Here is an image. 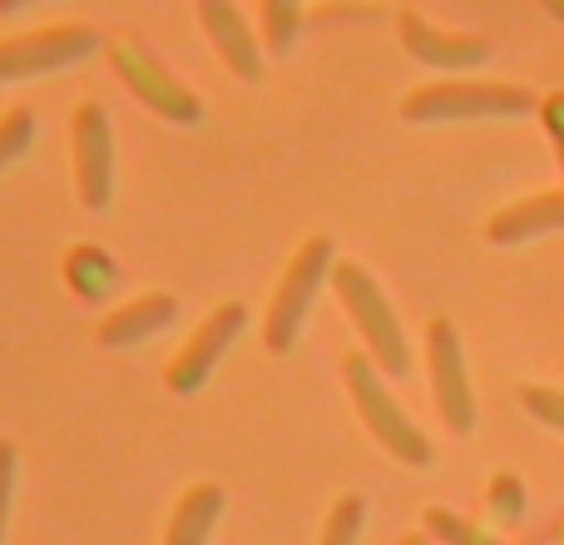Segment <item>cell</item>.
<instances>
[{"instance_id":"obj_24","label":"cell","mask_w":564,"mask_h":545,"mask_svg":"<svg viewBox=\"0 0 564 545\" xmlns=\"http://www.w3.org/2000/svg\"><path fill=\"white\" fill-rule=\"evenodd\" d=\"M401 545H436V541H431L426 531H411V536H401Z\"/></svg>"},{"instance_id":"obj_1","label":"cell","mask_w":564,"mask_h":545,"mask_svg":"<svg viewBox=\"0 0 564 545\" xmlns=\"http://www.w3.org/2000/svg\"><path fill=\"white\" fill-rule=\"evenodd\" d=\"M341 382H347V397H351V407H357L361 427L371 431V441H377L391 461L416 467V471L436 467V447H431V437L406 417V407H401L387 387V372H381L361 348L341 357Z\"/></svg>"},{"instance_id":"obj_4","label":"cell","mask_w":564,"mask_h":545,"mask_svg":"<svg viewBox=\"0 0 564 545\" xmlns=\"http://www.w3.org/2000/svg\"><path fill=\"white\" fill-rule=\"evenodd\" d=\"M332 264H337V248H332L327 234H312L292 248L288 268H282L273 298H268V312H263V348L273 352V357H288L302 342L312 302H317V292L332 282Z\"/></svg>"},{"instance_id":"obj_12","label":"cell","mask_w":564,"mask_h":545,"mask_svg":"<svg viewBox=\"0 0 564 545\" xmlns=\"http://www.w3.org/2000/svg\"><path fill=\"white\" fill-rule=\"evenodd\" d=\"M178 322V298L164 288H149V292H134V298H124L119 308H109L105 318L95 322V342L99 348H139V342L159 338V332H169Z\"/></svg>"},{"instance_id":"obj_15","label":"cell","mask_w":564,"mask_h":545,"mask_svg":"<svg viewBox=\"0 0 564 545\" xmlns=\"http://www.w3.org/2000/svg\"><path fill=\"white\" fill-rule=\"evenodd\" d=\"M59 272H65V288L75 292L79 302H105L119 282V264L99 244H75L65 254V268Z\"/></svg>"},{"instance_id":"obj_6","label":"cell","mask_w":564,"mask_h":545,"mask_svg":"<svg viewBox=\"0 0 564 545\" xmlns=\"http://www.w3.org/2000/svg\"><path fill=\"white\" fill-rule=\"evenodd\" d=\"M105 45L109 40L99 35L95 25H85V20H59V25H45V30L6 35L0 40V85L75 70V65H85L89 55H99Z\"/></svg>"},{"instance_id":"obj_3","label":"cell","mask_w":564,"mask_h":545,"mask_svg":"<svg viewBox=\"0 0 564 545\" xmlns=\"http://www.w3.org/2000/svg\"><path fill=\"white\" fill-rule=\"evenodd\" d=\"M540 99L525 85L506 79H436L416 85L401 99L406 125H470V119H525L535 115Z\"/></svg>"},{"instance_id":"obj_18","label":"cell","mask_w":564,"mask_h":545,"mask_svg":"<svg viewBox=\"0 0 564 545\" xmlns=\"http://www.w3.org/2000/svg\"><path fill=\"white\" fill-rule=\"evenodd\" d=\"M361 526H367V501L347 491L332 501L327 521H322V545H361Z\"/></svg>"},{"instance_id":"obj_17","label":"cell","mask_w":564,"mask_h":545,"mask_svg":"<svg viewBox=\"0 0 564 545\" xmlns=\"http://www.w3.org/2000/svg\"><path fill=\"white\" fill-rule=\"evenodd\" d=\"M302 10L307 0H263V45L273 55H288L302 35Z\"/></svg>"},{"instance_id":"obj_11","label":"cell","mask_w":564,"mask_h":545,"mask_svg":"<svg viewBox=\"0 0 564 545\" xmlns=\"http://www.w3.org/2000/svg\"><path fill=\"white\" fill-rule=\"evenodd\" d=\"M397 40L416 65L426 70H446V75H470L490 60V40L486 35H460V30H441L431 25L416 10H401L397 15Z\"/></svg>"},{"instance_id":"obj_20","label":"cell","mask_w":564,"mask_h":545,"mask_svg":"<svg viewBox=\"0 0 564 545\" xmlns=\"http://www.w3.org/2000/svg\"><path fill=\"white\" fill-rule=\"evenodd\" d=\"M520 407L550 431H564V392L560 387H545V382H525L520 387Z\"/></svg>"},{"instance_id":"obj_22","label":"cell","mask_w":564,"mask_h":545,"mask_svg":"<svg viewBox=\"0 0 564 545\" xmlns=\"http://www.w3.org/2000/svg\"><path fill=\"white\" fill-rule=\"evenodd\" d=\"M15 481H20V451H15V441L0 437V545H6L10 501H15Z\"/></svg>"},{"instance_id":"obj_21","label":"cell","mask_w":564,"mask_h":545,"mask_svg":"<svg viewBox=\"0 0 564 545\" xmlns=\"http://www.w3.org/2000/svg\"><path fill=\"white\" fill-rule=\"evenodd\" d=\"M486 496H490V511H496L506 526H516V521L525 516V487H520L510 471H506V477H490V491H486Z\"/></svg>"},{"instance_id":"obj_23","label":"cell","mask_w":564,"mask_h":545,"mask_svg":"<svg viewBox=\"0 0 564 545\" xmlns=\"http://www.w3.org/2000/svg\"><path fill=\"white\" fill-rule=\"evenodd\" d=\"M40 6V0H0V15H15V10H30Z\"/></svg>"},{"instance_id":"obj_9","label":"cell","mask_w":564,"mask_h":545,"mask_svg":"<svg viewBox=\"0 0 564 545\" xmlns=\"http://www.w3.org/2000/svg\"><path fill=\"white\" fill-rule=\"evenodd\" d=\"M243 328H248V302H218L164 367V387L174 397H198L208 387V377L218 372V362L228 357V348L243 338Z\"/></svg>"},{"instance_id":"obj_5","label":"cell","mask_w":564,"mask_h":545,"mask_svg":"<svg viewBox=\"0 0 564 545\" xmlns=\"http://www.w3.org/2000/svg\"><path fill=\"white\" fill-rule=\"evenodd\" d=\"M105 50H109L115 75L124 79V89L149 109V115H159L164 125H178V129L204 125V99H198V89H188L139 35L124 30V35H115Z\"/></svg>"},{"instance_id":"obj_19","label":"cell","mask_w":564,"mask_h":545,"mask_svg":"<svg viewBox=\"0 0 564 545\" xmlns=\"http://www.w3.org/2000/svg\"><path fill=\"white\" fill-rule=\"evenodd\" d=\"M421 526H426V536L436 545H500L490 531H480L476 521L456 516V511H446V506H431L426 516H421Z\"/></svg>"},{"instance_id":"obj_8","label":"cell","mask_w":564,"mask_h":545,"mask_svg":"<svg viewBox=\"0 0 564 545\" xmlns=\"http://www.w3.org/2000/svg\"><path fill=\"white\" fill-rule=\"evenodd\" d=\"M426 372H431V397H436L446 431L451 437H470L476 431V387H470L466 342H460L451 318L426 322Z\"/></svg>"},{"instance_id":"obj_16","label":"cell","mask_w":564,"mask_h":545,"mask_svg":"<svg viewBox=\"0 0 564 545\" xmlns=\"http://www.w3.org/2000/svg\"><path fill=\"white\" fill-rule=\"evenodd\" d=\"M35 135H40V119H35L30 105H15V109L0 115V174L35 149Z\"/></svg>"},{"instance_id":"obj_13","label":"cell","mask_w":564,"mask_h":545,"mask_svg":"<svg viewBox=\"0 0 564 545\" xmlns=\"http://www.w3.org/2000/svg\"><path fill=\"white\" fill-rule=\"evenodd\" d=\"M555 228H564V189L500 209V214L486 224V238L500 248H510V244H530V238H540V234H555Z\"/></svg>"},{"instance_id":"obj_14","label":"cell","mask_w":564,"mask_h":545,"mask_svg":"<svg viewBox=\"0 0 564 545\" xmlns=\"http://www.w3.org/2000/svg\"><path fill=\"white\" fill-rule=\"evenodd\" d=\"M224 511H228V491L218 487V481L188 487L184 496H178L169 526H164V545H208L214 526L224 521Z\"/></svg>"},{"instance_id":"obj_7","label":"cell","mask_w":564,"mask_h":545,"mask_svg":"<svg viewBox=\"0 0 564 545\" xmlns=\"http://www.w3.org/2000/svg\"><path fill=\"white\" fill-rule=\"evenodd\" d=\"M69 169H75V194L89 214H105L115 204L119 184V149H115V125L99 99H85L69 119Z\"/></svg>"},{"instance_id":"obj_10","label":"cell","mask_w":564,"mask_h":545,"mask_svg":"<svg viewBox=\"0 0 564 545\" xmlns=\"http://www.w3.org/2000/svg\"><path fill=\"white\" fill-rule=\"evenodd\" d=\"M198 25H204L214 55L228 65V75L243 85H263L268 79V45L263 30L248 25L238 0H198Z\"/></svg>"},{"instance_id":"obj_2","label":"cell","mask_w":564,"mask_h":545,"mask_svg":"<svg viewBox=\"0 0 564 545\" xmlns=\"http://www.w3.org/2000/svg\"><path fill=\"white\" fill-rule=\"evenodd\" d=\"M332 292H337V302L347 308L351 328H357V338H361V352H367L387 377H406L411 342H406V328H401V318H397V302L387 298L377 272L351 264V258H337V264H332Z\"/></svg>"},{"instance_id":"obj_25","label":"cell","mask_w":564,"mask_h":545,"mask_svg":"<svg viewBox=\"0 0 564 545\" xmlns=\"http://www.w3.org/2000/svg\"><path fill=\"white\" fill-rule=\"evenodd\" d=\"M540 6H545V10H550V15H555V20H560V25H564V0H540Z\"/></svg>"}]
</instances>
